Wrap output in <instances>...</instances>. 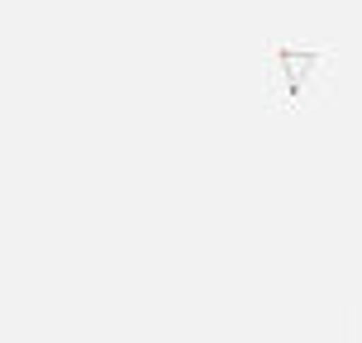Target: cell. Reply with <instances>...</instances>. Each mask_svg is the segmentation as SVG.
Masks as SVG:
<instances>
[]
</instances>
